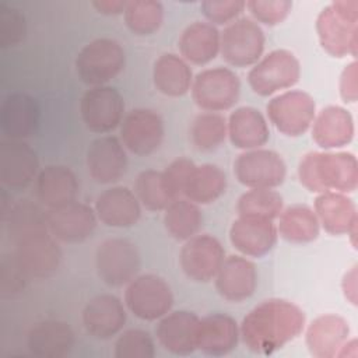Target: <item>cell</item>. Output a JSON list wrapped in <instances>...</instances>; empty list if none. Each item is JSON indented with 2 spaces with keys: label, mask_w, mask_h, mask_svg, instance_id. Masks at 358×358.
Instances as JSON below:
<instances>
[{
  "label": "cell",
  "mask_w": 358,
  "mask_h": 358,
  "mask_svg": "<svg viewBox=\"0 0 358 358\" xmlns=\"http://www.w3.org/2000/svg\"><path fill=\"white\" fill-rule=\"evenodd\" d=\"M303 327L305 313L298 305L271 298L255 306L243 317L239 336L252 352L268 355L296 338Z\"/></svg>",
  "instance_id": "cell-1"
},
{
  "label": "cell",
  "mask_w": 358,
  "mask_h": 358,
  "mask_svg": "<svg viewBox=\"0 0 358 358\" xmlns=\"http://www.w3.org/2000/svg\"><path fill=\"white\" fill-rule=\"evenodd\" d=\"M298 178L313 193L354 192L358 186V162L351 152L312 151L301 159Z\"/></svg>",
  "instance_id": "cell-2"
},
{
  "label": "cell",
  "mask_w": 358,
  "mask_h": 358,
  "mask_svg": "<svg viewBox=\"0 0 358 358\" xmlns=\"http://www.w3.org/2000/svg\"><path fill=\"white\" fill-rule=\"evenodd\" d=\"M322 48L334 57L357 55L358 1L337 0L324 7L316 20Z\"/></svg>",
  "instance_id": "cell-3"
},
{
  "label": "cell",
  "mask_w": 358,
  "mask_h": 358,
  "mask_svg": "<svg viewBox=\"0 0 358 358\" xmlns=\"http://www.w3.org/2000/svg\"><path fill=\"white\" fill-rule=\"evenodd\" d=\"M124 64V49L110 38L94 39L76 57L77 76L88 87L105 85L123 70Z\"/></svg>",
  "instance_id": "cell-4"
},
{
  "label": "cell",
  "mask_w": 358,
  "mask_h": 358,
  "mask_svg": "<svg viewBox=\"0 0 358 358\" xmlns=\"http://www.w3.org/2000/svg\"><path fill=\"white\" fill-rule=\"evenodd\" d=\"M301 77L296 56L287 49H275L260 59L249 71L248 83L255 94L270 96L294 87Z\"/></svg>",
  "instance_id": "cell-5"
},
{
  "label": "cell",
  "mask_w": 358,
  "mask_h": 358,
  "mask_svg": "<svg viewBox=\"0 0 358 358\" xmlns=\"http://www.w3.org/2000/svg\"><path fill=\"white\" fill-rule=\"evenodd\" d=\"M124 303L136 317L152 322L159 320L171 310L173 294L162 277L148 273L134 277L127 284Z\"/></svg>",
  "instance_id": "cell-6"
},
{
  "label": "cell",
  "mask_w": 358,
  "mask_h": 358,
  "mask_svg": "<svg viewBox=\"0 0 358 358\" xmlns=\"http://www.w3.org/2000/svg\"><path fill=\"white\" fill-rule=\"evenodd\" d=\"M192 98L194 103L207 112L231 109L241 92L238 76L228 67L206 69L193 78Z\"/></svg>",
  "instance_id": "cell-7"
},
{
  "label": "cell",
  "mask_w": 358,
  "mask_h": 358,
  "mask_svg": "<svg viewBox=\"0 0 358 358\" xmlns=\"http://www.w3.org/2000/svg\"><path fill=\"white\" fill-rule=\"evenodd\" d=\"M141 260L136 245L123 238L105 239L96 248L95 267L98 277L109 287L129 284L140 270Z\"/></svg>",
  "instance_id": "cell-8"
},
{
  "label": "cell",
  "mask_w": 358,
  "mask_h": 358,
  "mask_svg": "<svg viewBox=\"0 0 358 358\" xmlns=\"http://www.w3.org/2000/svg\"><path fill=\"white\" fill-rule=\"evenodd\" d=\"M264 32L250 18L232 21L221 32L220 52L222 59L234 67L255 66L264 50Z\"/></svg>",
  "instance_id": "cell-9"
},
{
  "label": "cell",
  "mask_w": 358,
  "mask_h": 358,
  "mask_svg": "<svg viewBox=\"0 0 358 358\" xmlns=\"http://www.w3.org/2000/svg\"><path fill=\"white\" fill-rule=\"evenodd\" d=\"M266 109L274 127L288 137L303 134L312 126L316 116L313 98L299 90L285 91L274 96L268 101Z\"/></svg>",
  "instance_id": "cell-10"
},
{
  "label": "cell",
  "mask_w": 358,
  "mask_h": 358,
  "mask_svg": "<svg viewBox=\"0 0 358 358\" xmlns=\"http://www.w3.org/2000/svg\"><path fill=\"white\" fill-rule=\"evenodd\" d=\"M238 182L250 189H274L287 175V166L280 154L271 150L255 148L243 151L234 162Z\"/></svg>",
  "instance_id": "cell-11"
},
{
  "label": "cell",
  "mask_w": 358,
  "mask_h": 358,
  "mask_svg": "<svg viewBox=\"0 0 358 358\" xmlns=\"http://www.w3.org/2000/svg\"><path fill=\"white\" fill-rule=\"evenodd\" d=\"M124 102L120 92L109 85L91 87L80 101V115L94 133H109L116 129L123 119Z\"/></svg>",
  "instance_id": "cell-12"
},
{
  "label": "cell",
  "mask_w": 358,
  "mask_h": 358,
  "mask_svg": "<svg viewBox=\"0 0 358 358\" xmlns=\"http://www.w3.org/2000/svg\"><path fill=\"white\" fill-rule=\"evenodd\" d=\"M14 256L28 278H48L60 264L62 252L49 231L31 234L15 242Z\"/></svg>",
  "instance_id": "cell-13"
},
{
  "label": "cell",
  "mask_w": 358,
  "mask_h": 358,
  "mask_svg": "<svg viewBox=\"0 0 358 358\" xmlns=\"http://www.w3.org/2000/svg\"><path fill=\"white\" fill-rule=\"evenodd\" d=\"M224 259L225 250L221 242L208 234L192 236L179 253L180 268L187 278L196 282L214 280Z\"/></svg>",
  "instance_id": "cell-14"
},
{
  "label": "cell",
  "mask_w": 358,
  "mask_h": 358,
  "mask_svg": "<svg viewBox=\"0 0 358 358\" xmlns=\"http://www.w3.org/2000/svg\"><path fill=\"white\" fill-rule=\"evenodd\" d=\"M120 124L122 144L134 155L145 157L152 154L164 140L162 117L152 109H133L123 117Z\"/></svg>",
  "instance_id": "cell-15"
},
{
  "label": "cell",
  "mask_w": 358,
  "mask_h": 358,
  "mask_svg": "<svg viewBox=\"0 0 358 358\" xmlns=\"http://www.w3.org/2000/svg\"><path fill=\"white\" fill-rule=\"evenodd\" d=\"M39 159L35 150L22 140L0 143V180L10 189H25L38 176Z\"/></svg>",
  "instance_id": "cell-16"
},
{
  "label": "cell",
  "mask_w": 358,
  "mask_h": 358,
  "mask_svg": "<svg viewBox=\"0 0 358 358\" xmlns=\"http://www.w3.org/2000/svg\"><path fill=\"white\" fill-rule=\"evenodd\" d=\"M87 169L90 176L101 185L117 182L127 169L124 145L113 136H101L87 148Z\"/></svg>",
  "instance_id": "cell-17"
},
{
  "label": "cell",
  "mask_w": 358,
  "mask_h": 358,
  "mask_svg": "<svg viewBox=\"0 0 358 358\" xmlns=\"http://www.w3.org/2000/svg\"><path fill=\"white\" fill-rule=\"evenodd\" d=\"M96 213L92 207L73 201L48 211L49 232L64 243H80L88 239L96 227Z\"/></svg>",
  "instance_id": "cell-18"
},
{
  "label": "cell",
  "mask_w": 358,
  "mask_h": 358,
  "mask_svg": "<svg viewBox=\"0 0 358 358\" xmlns=\"http://www.w3.org/2000/svg\"><path fill=\"white\" fill-rule=\"evenodd\" d=\"M277 227L273 220L239 215L229 228L232 246L245 256L262 257L268 253L277 242Z\"/></svg>",
  "instance_id": "cell-19"
},
{
  "label": "cell",
  "mask_w": 358,
  "mask_h": 358,
  "mask_svg": "<svg viewBox=\"0 0 358 358\" xmlns=\"http://www.w3.org/2000/svg\"><path fill=\"white\" fill-rule=\"evenodd\" d=\"M126 323V309L112 294L94 296L83 309V324L90 336L108 340L122 331Z\"/></svg>",
  "instance_id": "cell-20"
},
{
  "label": "cell",
  "mask_w": 358,
  "mask_h": 358,
  "mask_svg": "<svg viewBox=\"0 0 358 358\" xmlns=\"http://www.w3.org/2000/svg\"><path fill=\"white\" fill-rule=\"evenodd\" d=\"M200 317L189 310L168 312L155 327L158 343L175 355H189L197 350Z\"/></svg>",
  "instance_id": "cell-21"
},
{
  "label": "cell",
  "mask_w": 358,
  "mask_h": 358,
  "mask_svg": "<svg viewBox=\"0 0 358 358\" xmlns=\"http://www.w3.org/2000/svg\"><path fill=\"white\" fill-rule=\"evenodd\" d=\"M217 292L229 302H242L253 295L257 285L256 266L246 257L228 256L215 275Z\"/></svg>",
  "instance_id": "cell-22"
},
{
  "label": "cell",
  "mask_w": 358,
  "mask_h": 358,
  "mask_svg": "<svg viewBox=\"0 0 358 358\" xmlns=\"http://www.w3.org/2000/svg\"><path fill=\"white\" fill-rule=\"evenodd\" d=\"M39 117L36 99L25 92L8 94L0 108V127L11 140L32 136L38 129Z\"/></svg>",
  "instance_id": "cell-23"
},
{
  "label": "cell",
  "mask_w": 358,
  "mask_h": 358,
  "mask_svg": "<svg viewBox=\"0 0 358 358\" xmlns=\"http://www.w3.org/2000/svg\"><path fill=\"white\" fill-rule=\"evenodd\" d=\"M98 220L113 228H127L137 224L141 217V206L130 189L115 186L103 190L94 207Z\"/></svg>",
  "instance_id": "cell-24"
},
{
  "label": "cell",
  "mask_w": 358,
  "mask_h": 358,
  "mask_svg": "<svg viewBox=\"0 0 358 358\" xmlns=\"http://www.w3.org/2000/svg\"><path fill=\"white\" fill-rule=\"evenodd\" d=\"M319 224L331 235H350L354 241L357 234V208L354 201L340 192H323L315 200Z\"/></svg>",
  "instance_id": "cell-25"
},
{
  "label": "cell",
  "mask_w": 358,
  "mask_h": 358,
  "mask_svg": "<svg viewBox=\"0 0 358 358\" xmlns=\"http://www.w3.org/2000/svg\"><path fill=\"white\" fill-rule=\"evenodd\" d=\"M38 200L49 210L60 208L76 201L78 180L66 165H48L36 176L35 183Z\"/></svg>",
  "instance_id": "cell-26"
},
{
  "label": "cell",
  "mask_w": 358,
  "mask_h": 358,
  "mask_svg": "<svg viewBox=\"0 0 358 358\" xmlns=\"http://www.w3.org/2000/svg\"><path fill=\"white\" fill-rule=\"evenodd\" d=\"M239 327L234 317L225 313H211L199 320L197 348L207 355L229 354L238 344Z\"/></svg>",
  "instance_id": "cell-27"
},
{
  "label": "cell",
  "mask_w": 358,
  "mask_h": 358,
  "mask_svg": "<svg viewBox=\"0 0 358 358\" xmlns=\"http://www.w3.org/2000/svg\"><path fill=\"white\" fill-rule=\"evenodd\" d=\"M74 331L62 320H43L36 323L28 333L29 351L41 358H62L74 347Z\"/></svg>",
  "instance_id": "cell-28"
},
{
  "label": "cell",
  "mask_w": 358,
  "mask_h": 358,
  "mask_svg": "<svg viewBox=\"0 0 358 358\" xmlns=\"http://www.w3.org/2000/svg\"><path fill=\"white\" fill-rule=\"evenodd\" d=\"M350 327L338 315H322L306 329V345L316 358H333L348 340Z\"/></svg>",
  "instance_id": "cell-29"
},
{
  "label": "cell",
  "mask_w": 358,
  "mask_h": 358,
  "mask_svg": "<svg viewBox=\"0 0 358 358\" xmlns=\"http://www.w3.org/2000/svg\"><path fill=\"white\" fill-rule=\"evenodd\" d=\"M312 138L324 150L347 145L354 137V120L351 113L337 105L323 108L313 119Z\"/></svg>",
  "instance_id": "cell-30"
},
{
  "label": "cell",
  "mask_w": 358,
  "mask_h": 358,
  "mask_svg": "<svg viewBox=\"0 0 358 358\" xmlns=\"http://www.w3.org/2000/svg\"><path fill=\"white\" fill-rule=\"evenodd\" d=\"M227 127L231 144L239 150L260 148L270 138L264 116L252 106H241L231 112Z\"/></svg>",
  "instance_id": "cell-31"
},
{
  "label": "cell",
  "mask_w": 358,
  "mask_h": 358,
  "mask_svg": "<svg viewBox=\"0 0 358 358\" xmlns=\"http://www.w3.org/2000/svg\"><path fill=\"white\" fill-rule=\"evenodd\" d=\"M221 34L210 22L194 21L180 34L178 46L182 57L197 66L215 59L220 52Z\"/></svg>",
  "instance_id": "cell-32"
},
{
  "label": "cell",
  "mask_w": 358,
  "mask_h": 358,
  "mask_svg": "<svg viewBox=\"0 0 358 358\" xmlns=\"http://www.w3.org/2000/svg\"><path fill=\"white\" fill-rule=\"evenodd\" d=\"M152 81L161 94L178 98L192 88L193 74L183 57L175 53H164L154 63Z\"/></svg>",
  "instance_id": "cell-33"
},
{
  "label": "cell",
  "mask_w": 358,
  "mask_h": 358,
  "mask_svg": "<svg viewBox=\"0 0 358 358\" xmlns=\"http://www.w3.org/2000/svg\"><path fill=\"white\" fill-rule=\"evenodd\" d=\"M227 176L213 164L194 165L183 190V196L196 204H210L224 194Z\"/></svg>",
  "instance_id": "cell-34"
},
{
  "label": "cell",
  "mask_w": 358,
  "mask_h": 358,
  "mask_svg": "<svg viewBox=\"0 0 358 358\" xmlns=\"http://www.w3.org/2000/svg\"><path fill=\"white\" fill-rule=\"evenodd\" d=\"M277 232L288 242L308 243L319 236L320 224L316 213L305 204H294L280 214Z\"/></svg>",
  "instance_id": "cell-35"
},
{
  "label": "cell",
  "mask_w": 358,
  "mask_h": 358,
  "mask_svg": "<svg viewBox=\"0 0 358 358\" xmlns=\"http://www.w3.org/2000/svg\"><path fill=\"white\" fill-rule=\"evenodd\" d=\"M3 222H6L7 234L14 243L31 234L49 231L48 213L29 200L14 203Z\"/></svg>",
  "instance_id": "cell-36"
},
{
  "label": "cell",
  "mask_w": 358,
  "mask_h": 358,
  "mask_svg": "<svg viewBox=\"0 0 358 358\" xmlns=\"http://www.w3.org/2000/svg\"><path fill=\"white\" fill-rule=\"evenodd\" d=\"M203 222V215L196 203L186 197L173 200L164 214V225L168 234L176 241H187L197 235Z\"/></svg>",
  "instance_id": "cell-37"
},
{
  "label": "cell",
  "mask_w": 358,
  "mask_h": 358,
  "mask_svg": "<svg viewBox=\"0 0 358 358\" xmlns=\"http://www.w3.org/2000/svg\"><path fill=\"white\" fill-rule=\"evenodd\" d=\"M126 27L138 36L155 34L164 21V7L155 0L127 1L123 11Z\"/></svg>",
  "instance_id": "cell-38"
},
{
  "label": "cell",
  "mask_w": 358,
  "mask_h": 358,
  "mask_svg": "<svg viewBox=\"0 0 358 358\" xmlns=\"http://www.w3.org/2000/svg\"><path fill=\"white\" fill-rule=\"evenodd\" d=\"M228 127L222 115L204 112L194 117L190 126L192 144L199 151H214L227 138Z\"/></svg>",
  "instance_id": "cell-39"
},
{
  "label": "cell",
  "mask_w": 358,
  "mask_h": 358,
  "mask_svg": "<svg viewBox=\"0 0 358 358\" xmlns=\"http://www.w3.org/2000/svg\"><path fill=\"white\" fill-rule=\"evenodd\" d=\"M282 196L273 189H250L243 193L239 200L236 210L239 215L260 217L267 220H275L284 210Z\"/></svg>",
  "instance_id": "cell-40"
},
{
  "label": "cell",
  "mask_w": 358,
  "mask_h": 358,
  "mask_svg": "<svg viewBox=\"0 0 358 358\" xmlns=\"http://www.w3.org/2000/svg\"><path fill=\"white\" fill-rule=\"evenodd\" d=\"M134 194L140 204L150 211L165 210L173 201L165 187L162 172L155 169H147L137 175Z\"/></svg>",
  "instance_id": "cell-41"
},
{
  "label": "cell",
  "mask_w": 358,
  "mask_h": 358,
  "mask_svg": "<svg viewBox=\"0 0 358 358\" xmlns=\"http://www.w3.org/2000/svg\"><path fill=\"white\" fill-rule=\"evenodd\" d=\"M113 354L116 358H152L155 344L148 331L130 329L117 337Z\"/></svg>",
  "instance_id": "cell-42"
},
{
  "label": "cell",
  "mask_w": 358,
  "mask_h": 358,
  "mask_svg": "<svg viewBox=\"0 0 358 358\" xmlns=\"http://www.w3.org/2000/svg\"><path fill=\"white\" fill-rule=\"evenodd\" d=\"M27 35V21L24 14L0 3V48L7 49L20 45Z\"/></svg>",
  "instance_id": "cell-43"
},
{
  "label": "cell",
  "mask_w": 358,
  "mask_h": 358,
  "mask_svg": "<svg viewBox=\"0 0 358 358\" xmlns=\"http://www.w3.org/2000/svg\"><path fill=\"white\" fill-rule=\"evenodd\" d=\"M28 275L21 268L14 253L6 255L0 262V295L13 298L21 294L25 288Z\"/></svg>",
  "instance_id": "cell-44"
},
{
  "label": "cell",
  "mask_w": 358,
  "mask_h": 358,
  "mask_svg": "<svg viewBox=\"0 0 358 358\" xmlns=\"http://www.w3.org/2000/svg\"><path fill=\"white\" fill-rule=\"evenodd\" d=\"M246 8L250 11L252 17L264 24V25H277L282 22L291 8L292 3L287 0H271V1H262V0H252L246 1Z\"/></svg>",
  "instance_id": "cell-45"
},
{
  "label": "cell",
  "mask_w": 358,
  "mask_h": 358,
  "mask_svg": "<svg viewBox=\"0 0 358 358\" xmlns=\"http://www.w3.org/2000/svg\"><path fill=\"white\" fill-rule=\"evenodd\" d=\"M203 15L210 24L224 25L231 24L246 8V1L242 0H206L200 4Z\"/></svg>",
  "instance_id": "cell-46"
},
{
  "label": "cell",
  "mask_w": 358,
  "mask_h": 358,
  "mask_svg": "<svg viewBox=\"0 0 358 358\" xmlns=\"http://www.w3.org/2000/svg\"><path fill=\"white\" fill-rule=\"evenodd\" d=\"M193 168H194V162L192 159L180 157V158L173 159L162 171L164 183H165V187L172 200H176L180 196H183L186 180Z\"/></svg>",
  "instance_id": "cell-47"
},
{
  "label": "cell",
  "mask_w": 358,
  "mask_h": 358,
  "mask_svg": "<svg viewBox=\"0 0 358 358\" xmlns=\"http://www.w3.org/2000/svg\"><path fill=\"white\" fill-rule=\"evenodd\" d=\"M357 62L347 64L340 76V95L345 102H355L358 96V71Z\"/></svg>",
  "instance_id": "cell-48"
},
{
  "label": "cell",
  "mask_w": 358,
  "mask_h": 358,
  "mask_svg": "<svg viewBox=\"0 0 358 358\" xmlns=\"http://www.w3.org/2000/svg\"><path fill=\"white\" fill-rule=\"evenodd\" d=\"M127 1L123 0H95L92 1V7L105 15H117L122 14L126 8Z\"/></svg>",
  "instance_id": "cell-49"
},
{
  "label": "cell",
  "mask_w": 358,
  "mask_h": 358,
  "mask_svg": "<svg viewBox=\"0 0 358 358\" xmlns=\"http://www.w3.org/2000/svg\"><path fill=\"white\" fill-rule=\"evenodd\" d=\"M343 289L345 294V298H348L352 303H357V271L355 267L351 268L350 273L344 275L343 281Z\"/></svg>",
  "instance_id": "cell-50"
}]
</instances>
